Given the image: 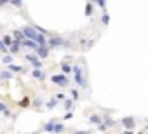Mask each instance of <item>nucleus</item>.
Segmentation results:
<instances>
[{
  "label": "nucleus",
  "instance_id": "nucleus-1",
  "mask_svg": "<svg viewBox=\"0 0 148 134\" xmlns=\"http://www.w3.org/2000/svg\"><path fill=\"white\" fill-rule=\"evenodd\" d=\"M51 82H52V84H56L58 87H68V85H70V80H68V77H66L64 73L52 75V77H51Z\"/></svg>",
  "mask_w": 148,
  "mask_h": 134
},
{
  "label": "nucleus",
  "instance_id": "nucleus-2",
  "mask_svg": "<svg viewBox=\"0 0 148 134\" xmlns=\"http://www.w3.org/2000/svg\"><path fill=\"white\" fill-rule=\"evenodd\" d=\"M73 75H75V84H77L79 87H87V82H86V79L82 77V68H80L79 64L73 66Z\"/></svg>",
  "mask_w": 148,
  "mask_h": 134
},
{
  "label": "nucleus",
  "instance_id": "nucleus-3",
  "mask_svg": "<svg viewBox=\"0 0 148 134\" xmlns=\"http://www.w3.org/2000/svg\"><path fill=\"white\" fill-rule=\"evenodd\" d=\"M21 31L25 33V37L28 38V40H37L38 38V31H37V28H33V26H23L21 28Z\"/></svg>",
  "mask_w": 148,
  "mask_h": 134
},
{
  "label": "nucleus",
  "instance_id": "nucleus-4",
  "mask_svg": "<svg viewBox=\"0 0 148 134\" xmlns=\"http://www.w3.org/2000/svg\"><path fill=\"white\" fill-rule=\"evenodd\" d=\"M122 125H124V129H134L136 127V118L134 117H124L122 118Z\"/></svg>",
  "mask_w": 148,
  "mask_h": 134
},
{
  "label": "nucleus",
  "instance_id": "nucleus-5",
  "mask_svg": "<svg viewBox=\"0 0 148 134\" xmlns=\"http://www.w3.org/2000/svg\"><path fill=\"white\" fill-rule=\"evenodd\" d=\"M64 44H66V42H64L61 37H51L47 45H49V47H61V45H64Z\"/></svg>",
  "mask_w": 148,
  "mask_h": 134
},
{
  "label": "nucleus",
  "instance_id": "nucleus-6",
  "mask_svg": "<svg viewBox=\"0 0 148 134\" xmlns=\"http://www.w3.org/2000/svg\"><path fill=\"white\" fill-rule=\"evenodd\" d=\"M21 45H23V47H26V49H33V51H38V47H40L37 40H28V38H26V40H23V42H21Z\"/></svg>",
  "mask_w": 148,
  "mask_h": 134
},
{
  "label": "nucleus",
  "instance_id": "nucleus-7",
  "mask_svg": "<svg viewBox=\"0 0 148 134\" xmlns=\"http://www.w3.org/2000/svg\"><path fill=\"white\" fill-rule=\"evenodd\" d=\"M32 75H33V79H37V80H40V82L45 80V72H44L42 68H35V70L32 72Z\"/></svg>",
  "mask_w": 148,
  "mask_h": 134
},
{
  "label": "nucleus",
  "instance_id": "nucleus-8",
  "mask_svg": "<svg viewBox=\"0 0 148 134\" xmlns=\"http://www.w3.org/2000/svg\"><path fill=\"white\" fill-rule=\"evenodd\" d=\"M89 122H91L92 125L99 127V125L103 124V117H101V115H98V113H94V115H91V117H89Z\"/></svg>",
  "mask_w": 148,
  "mask_h": 134
},
{
  "label": "nucleus",
  "instance_id": "nucleus-9",
  "mask_svg": "<svg viewBox=\"0 0 148 134\" xmlns=\"http://www.w3.org/2000/svg\"><path fill=\"white\" fill-rule=\"evenodd\" d=\"M37 54H38L40 59H45V57L49 56V49H47V45H40L38 51H37Z\"/></svg>",
  "mask_w": 148,
  "mask_h": 134
},
{
  "label": "nucleus",
  "instance_id": "nucleus-10",
  "mask_svg": "<svg viewBox=\"0 0 148 134\" xmlns=\"http://www.w3.org/2000/svg\"><path fill=\"white\" fill-rule=\"evenodd\" d=\"M7 70L12 72V73H23L25 72V68H23V66H19V64H7Z\"/></svg>",
  "mask_w": 148,
  "mask_h": 134
},
{
  "label": "nucleus",
  "instance_id": "nucleus-11",
  "mask_svg": "<svg viewBox=\"0 0 148 134\" xmlns=\"http://www.w3.org/2000/svg\"><path fill=\"white\" fill-rule=\"evenodd\" d=\"M12 38H14L16 42H23V40H26L25 33H23V31H19V30H14V31H12Z\"/></svg>",
  "mask_w": 148,
  "mask_h": 134
},
{
  "label": "nucleus",
  "instance_id": "nucleus-12",
  "mask_svg": "<svg viewBox=\"0 0 148 134\" xmlns=\"http://www.w3.org/2000/svg\"><path fill=\"white\" fill-rule=\"evenodd\" d=\"M56 120H49L44 127H42V131H45V132H54V127H56Z\"/></svg>",
  "mask_w": 148,
  "mask_h": 134
},
{
  "label": "nucleus",
  "instance_id": "nucleus-13",
  "mask_svg": "<svg viewBox=\"0 0 148 134\" xmlns=\"http://www.w3.org/2000/svg\"><path fill=\"white\" fill-rule=\"evenodd\" d=\"M61 72H63L64 75H68V73H71V72H73V66H71V64H68L66 61H63V63H61Z\"/></svg>",
  "mask_w": 148,
  "mask_h": 134
},
{
  "label": "nucleus",
  "instance_id": "nucleus-14",
  "mask_svg": "<svg viewBox=\"0 0 148 134\" xmlns=\"http://www.w3.org/2000/svg\"><path fill=\"white\" fill-rule=\"evenodd\" d=\"M64 131H66V125H64V124H61V122H58V124H56V127H54V132H52V134H63Z\"/></svg>",
  "mask_w": 148,
  "mask_h": 134
},
{
  "label": "nucleus",
  "instance_id": "nucleus-15",
  "mask_svg": "<svg viewBox=\"0 0 148 134\" xmlns=\"http://www.w3.org/2000/svg\"><path fill=\"white\" fill-rule=\"evenodd\" d=\"M11 79H12V72H7V68L2 70V73H0V80H11Z\"/></svg>",
  "mask_w": 148,
  "mask_h": 134
},
{
  "label": "nucleus",
  "instance_id": "nucleus-16",
  "mask_svg": "<svg viewBox=\"0 0 148 134\" xmlns=\"http://www.w3.org/2000/svg\"><path fill=\"white\" fill-rule=\"evenodd\" d=\"M101 23H103V26H108V23H110V14H108L106 11H103V16H101Z\"/></svg>",
  "mask_w": 148,
  "mask_h": 134
},
{
  "label": "nucleus",
  "instance_id": "nucleus-17",
  "mask_svg": "<svg viewBox=\"0 0 148 134\" xmlns=\"http://www.w3.org/2000/svg\"><path fill=\"white\" fill-rule=\"evenodd\" d=\"M70 94H71V99H73V101H79V99H80V94H79L77 89H70Z\"/></svg>",
  "mask_w": 148,
  "mask_h": 134
},
{
  "label": "nucleus",
  "instance_id": "nucleus-18",
  "mask_svg": "<svg viewBox=\"0 0 148 134\" xmlns=\"http://www.w3.org/2000/svg\"><path fill=\"white\" fill-rule=\"evenodd\" d=\"M19 47H21V42H14V44L11 45V52H12V54H18V52H19Z\"/></svg>",
  "mask_w": 148,
  "mask_h": 134
},
{
  "label": "nucleus",
  "instance_id": "nucleus-19",
  "mask_svg": "<svg viewBox=\"0 0 148 134\" xmlns=\"http://www.w3.org/2000/svg\"><path fill=\"white\" fill-rule=\"evenodd\" d=\"M2 42H4V44H5V45L9 47V45H12V44H14L16 40H12V38H11L9 35H4V40H2Z\"/></svg>",
  "mask_w": 148,
  "mask_h": 134
},
{
  "label": "nucleus",
  "instance_id": "nucleus-20",
  "mask_svg": "<svg viewBox=\"0 0 148 134\" xmlns=\"http://www.w3.org/2000/svg\"><path fill=\"white\" fill-rule=\"evenodd\" d=\"M56 106H58V99H56V98H52V99L47 103V108H49V110H54Z\"/></svg>",
  "mask_w": 148,
  "mask_h": 134
},
{
  "label": "nucleus",
  "instance_id": "nucleus-21",
  "mask_svg": "<svg viewBox=\"0 0 148 134\" xmlns=\"http://www.w3.org/2000/svg\"><path fill=\"white\" fill-rule=\"evenodd\" d=\"M73 103H75L73 99H68V98H66V99H64V108H66V110H71V108H73Z\"/></svg>",
  "mask_w": 148,
  "mask_h": 134
},
{
  "label": "nucleus",
  "instance_id": "nucleus-22",
  "mask_svg": "<svg viewBox=\"0 0 148 134\" xmlns=\"http://www.w3.org/2000/svg\"><path fill=\"white\" fill-rule=\"evenodd\" d=\"M92 11H94L92 4H87V5H86V16H89V18H91V16H92Z\"/></svg>",
  "mask_w": 148,
  "mask_h": 134
},
{
  "label": "nucleus",
  "instance_id": "nucleus-23",
  "mask_svg": "<svg viewBox=\"0 0 148 134\" xmlns=\"http://www.w3.org/2000/svg\"><path fill=\"white\" fill-rule=\"evenodd\" d=\"M2 63H4V64H11V63H12V54H5L4 59H2Z\"/></svg>",
  "mask_w": 148,
  "mask_h": 134
},
{
  "label": "nucleus",
  "instance_id": "nucleus-24",
  "mask_svg": "<svg viewBox=\"0 0 148 134\" xmlns=\"http://www.w3.org/2000/svg\"><path fill=\"white\" fill-rule=\"evenodd\" d=\"M9 4L14 5V7H23V0H11Z\"/></svg>",
  "mask_w": 148,
  "mask_h": 134
},
{
  "label": "nucleus",
  "instance_id": "nucleus-25",
  "mask_svg": "<svg viewBox=\"0 0 148 134\" xmlns=\"http://www.w3.org/2000/svg\"><path fill=\"white\" fill-rule=\"evenodd\" d=\"M54 98H56L58 101H64V99H66V94H64V92H58Z\"/></svg>",
  "mask_w": 148,
  "mask_h": 134
},
{
  "label": "nucleus",
  "instance_id": "nucleus-26",
  "mask_svg": "<svg viewBox=\"0 0 148 134\" xmlns=\"http://www.w3.org/2000/svg\"><path fill=\"white\" fill-rule=\"evenodd\" d=\"M115 124H117V122H115L113 118H106V120H105V125H106V127H113Z\"/></svg>",
  "mask_w": 148,
  "mask_h": 134
},
{
  "label": "nucleus",
  "instance_id": "nucleus-27",
  "mask_svg": "<svg viewBox=\"0 0 148 134\" xmlns=\"http://www.w3.org/2000/svg\"><path fill=\"white\" fill-rule=\"evenodd\" d=\"M0 49H2V52H4V54H7V52L11 51V49H7V45H5L4 42H2V44H0Z\"/></svg>",
  "mask_w": 148,
  "mask_h": 134
},
{
  "label": "nucleus",
  "instance_id": "nucleus-28",
  "mask_svg": "<svg viewBox=\"0 0 148 134\" xmlns=\"http://www.w3.org/2000/svg\"><path fill=\"white\" fill-rule=\"evenodd\" d=\"M71 117H73V113H71V111H66V113H64V117H63V120H70Z\"/></svg>",
  "mask_w": 148,
  "mask_h": 134
},
{
  "label": "nucleus",
  "instance_id": "nucleus-29",
  "mask_svg": "<svg viewBox=\"0 0 148 134\" xmlns=\"http://www.w3.org/2000/svg\"><path fill=\"white\" fill-rule=\"evenodd\" d=\"M98 5H99L103 11H105V5H106V2H105V0H98Z\"/></svg>",
  "mask_w": 148,
  "mask_h": 134
},
{
  "label": "nucleus",
  "instance_id": "nucleus-30",
  "mask_svg": "<svg viewBox=\"0 0 148 134\" xmlns=\"http://www.w3.org/2000/svg\"><path fill=\"white\" fill-rule=\"evenodd\" d=\"M73 134H89V131H75Z\"/></svg>",
  "mask_w": 148,
  "mask_h": 134
},
{
  "label": "nucleus",
  "instance_id": "nucleus-31",
  "mask_svg": "<svg viewBox=\"0 0 148 134\" xmlns=\"http://www.w3.org/2000/svg\"><path fill=\"white\" fill-rule=\"evenodd\" d=\"M21 105H23V106H26V105H30V99H26V98H25V99L21 101Z\"/></svg>",
  "mask_w": 148,
  "mask_h": 134
},
{
  "label": "nucleus",
  "instance_id": "nucleus-32",
  "mask_svg": "<svg viewBox=\"0 0 148 134\" xmlns=\"http://www.w3.org/2000/svg\"><path fill=\"white\" fill-rule=\"evenodd\" d=\"M40 105H42V99H40V98H37V99H35V106H40Z\"/></svg>",
  "mask_w": 148,
  "mask_h": 134
},
{
  "label": "nucleus",
  "instance_id": "nucleus-33",
  "mask_svg": "<svg viewBox=\"0 0 148 134\" xmlns=\"http://www.w3.org/2000/svg\"><path fill=\"white\" fill-rule=\"evenodd\" d=\"M91 2H94V4H96V5H98V0H91Z\"/></svg>",
  "mask_w": 148,
  "mask_h": 134
},
{
  "label": "nucleus",
  "instance_id": "nucleus-34",
  "mask_svg": "<svg viewBox=\"0 0 148 134\" xmlns=\"http://www.w3.org/2000/svg\"><path fill=\"white\" fill-rule=\"evenodd\" d=\"M146 131H148V124H146Z\"/></svg>",
  "mask_w": 148,
  "mask_h": 134
},
{
  "label": "nucleus",
  "instance_id": "nucleus-35",
  "mask_svg": "<svg viewBox=\"0 0 148 134\" xmlns=\"http://www.w3.org/2000/svg\"><path fill=\"white\" fill-rule=\"evenodd\" d=\"M139 134H143V132H139Z\"/></svg>",
  "mask_w": 148,
  "mask_h": 134
}]
</instances>
